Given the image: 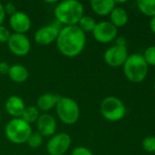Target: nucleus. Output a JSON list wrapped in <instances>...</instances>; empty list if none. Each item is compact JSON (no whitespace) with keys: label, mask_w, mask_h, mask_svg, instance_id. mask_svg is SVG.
Segmentation results:
<instances>
[{"label":"nucleus","mask_w":155,"mask_h":155,"mask_svg":"<svg viewBox=\"0 0 155 155\" xmlns=\"http://www.w3.org/2000/svg\"><path fill=\"white\" fill-rule=\"evenodd\" d=\"M56 45L58 51L67 57L78 56L86 45V35L78 25L63 26L59 31Z\"/></svg>","instance_id":"obj_1"},{"label":"nucleus","mask_w":155,"mask_h":155,"mask_svg":"<svg viewBox=\"0 0 155 155\" xmlns=\"http://www.w3.org/2000/svg\"><path fill=\"white\" fill-rule=\"evenodd\" d=\"M56 20L63 26L77 25L84 15L83 5L77 0H66L59 2L54 9Z\"/></svg>","instance_id":"obj_2"},{"label":"nucleus","mask_w":155,"mask_h":155,"mask_svg":"<svg viewBox=\"0 0 155 155\" xmlns=\"http://www.w3.org/2000/svg\"><path fill=\"white\" fill-rule=\"evenodd\" d=\"M123 72L126 78L132 83H142L147 76L148 64L143 55L133 54L128 56L123 64Z\"/></svg>","instance_id":"obj_3"},{"label":"nucleus","mask_w":155,"mask_h":155,"mask_svg":"<svg viewBox=\"0 0 155 155\" xmlns=\"http://www.w3.org/2000/svg\"><path fill=\"white\" fill-rule=\"evenodd\" d=\"M5 134L11 143L22 144L27 142L32 134V128L21 118H14L5 125Z\"/></svg>","instance_id":"obj_4"},{"label":"nucleus","mask_w":155,"mask_h":155,"mask_svg":"<svg viewBox=\"0 0 155 155\" xmlns=\"http://www.w3.org/2000/svg\"><path fill=\"white\" fill-rule=\"evenodd\" d=\"M56 112L59 120L68 125L76 124L79 118L80 110L77 102L70 97H61L57 103Z\"/></svg>","instance_id":"obj_5"},{"label":"nucleus","mask_w":155,"mask_h":155,"mask_svg":"<svg viewBox=\"0 0 155 155\" xmlns=\"http://www.w3.org/2000/svg\"><path fill=\"white\" fill-rule=\"evenodd\" d=\"M100 114L108 121L117 122L122 120L126 114L124 104L117 97L109 96L100 104Z\"/></svg>","instance_id":"obj_6"},{"label":"nucleus","mask_w":155,"mask_h":155,"mask_svg":"<svg viewBox=\"0 0 155 155\" xmlns=\"http://www.w3.org/2000/svg\"><path fill=\"white\" fill-rule=\"evenodd\" d=\"M63 25L57 20L53 21L50 25L42 26L35 33L34 39L37 44L40 45H48L53 42H56L59 31Z\"/></svg>","instance_id":"obj_7"},{"label":"nucleus","mask_w":155,"mask_h":155,"mask_svg":"<svg viewBox=\"0 0 155 155\" xmlns=\"http://www.w3.org/2000/svg\"><path fill=\"white\" fill-rule=\"evenodd\" d=\"M71 138L66 133L53 135L47 143V151L49 155H63L69 149Z\"/></svg>","instance_id":"obj_8"},{"label":"nucleus","mask_w":155,"mask_h":155,"mask_svg":"<svg viewBox=\"0 0 155 155\" xmlns=\"http://www.w3.org/2000/svg\"><path fill=\"white\" fill-rule=\"evenodd\" d=\"M118 35V29L109 21H102L97 23L92 35L96 41L101 44H107L113 41Z\"/></svg>","instance_id":"obj_9"},{"label":"nucleus","mask_w":155,"mask_h":155,"mask_svg":"<svg viewBox=\"0 0 155 155\" xmlns=\"http://www.w3.org/2000/svg\"><path fill=\"white\" fill-rule=\"evenodd\" d=\"M8 49L17 56L26 55L31 49V43L28 37L23 34H12L7 41Z\"/></svg>","instance_id":"obj_10"},{"label":"nucleus","mask_w":155,"mask_h":155,"mask_svg":"<svg viewBox=\"0 0 155 155\" xmlns=\"http://www.w3.org/2000/svg\"><path fill=\"white\" fill-rule=\"evenodd\" d=\"M128 49L126 46L113 45L106 50L104 53V61L111 67H120L123 66L128 58Z\"/></svg>","instance_id":"obj_11"},{"label":"nucleus","mask_w":155,"mask_h":155,"mask_svg":"<svg viewBox=\"0 0 155 155\" xmlns=\"http://www.w3.org/2000/svg\"><path fill=\"white\" fill-rule=\"evenodd\" d=\"M9 25L16 34L25 35L31 27V19L26 13L16 11L9 16Z\"/></svg>","instance_id":"obj_12"},{"label":"nucleus","mask_w":155,"mask_h":155,"mask_svg":"<svg viewBox=\"0 0 155 155\" xmlns=\"http://www.w3.org/2000/svg\"><path fill=\"white\" fill-rule=\"evenodd\" d=\"M37 133L40 134L43 137L53 136L57 130V122L56 119L48 114H43L39 115L37 120Z\"/></svg>","instance_id":"obj_13"},{"label":"nucleus","mask_w":155,"mask_h":155,"mask_svg":"<svg viewBox=\"0 0 155 155\" xmlns=\"http://www.w3.org/2000/svg\"><path fill=\"white\" fill-rule=\"evenodd\" d=\"M5 108L9 115L13 116L14 118H20L26 108V104L21 97L17 95H12L5 101Z\"/></svg>","instance_id":"obj_14"},{"label":"nucleus","mask_w":155,"mask_h":155,"mask_svg":"<svg viewBox=\"0 0 155 155\" xmlns=\"http://www.w3.org/2000/svg\"><path fill=\"white\" fill-rule=\"evenodd\" d=\"M60 96L55 94L47 93L40 95L37 101V108L42 112H48L52 108L56 107Z\"/></svg>","instance_id":"obj_15"},{"label":"nucleus","mask_w":155,"mask_h":155,"mask_svg":"<svg viewBox=\"0 0 155 155\" xmlns=\"http://www.w3.org/2000/svg\"><path fill=\"white\" fill-rule=\"evenodd\" d=\"M7 75L12 82L16 84H23L28 79L29 73H28V70L24 65L13 64V65H10Z\"/></svg>","instance_id":"obj_16"},{"label":"nucleus","mask_w":155,"mask_h":155,"mask_svg":"<svg viewBox=\"0 0 155 155\" xmlns=\"http://www.w3.org/2000/svg\"><path fill=\"white\" fill-rule=\"evenodd\" d=\"M90 6L93 12L100 16L108 15L116 6L113 0H92L90 2Z\"/></svg>","instance_id":"obj_17"},{"label":"nucleus","mask_w":155,"mask_h":155,"mask_svg":"<svg viewBox=\"0 0 155 155\" xmlns=\"http://www.w3.org/2000/svg\"><path fill=\"white\" fill-rule=\"evenodd\" d=\"M110 15H111V23L116 27L124 26L129 19L127 11L121 6H115Z\"/></svg>","instance_id":"obj_18"},{"label":"nucleus","mask_w":155,"mask_h":155,"mask_svg":"<svg viewBox=\"0 0 155 155\" xmlns=\"http://www.w3.org/2000/svg\"><path fill=\"white\" fill-rule=\"evenodd\" d=\"M137 6L143 15L150 17L155 16V0H139Z\"/></svg>","instance_id":"obj_19"},{"label":"nucleus","mask_w":155,"mask_h":155,"mask_svg":"<svg viewBox=\"0 0 155 155\" xmlns=\"http://www.w3.org/2000/svg\"><path fill=\"white\" fill-rule=\"evenodd\" d=\"M38 117H39V110L36 106H27L25 108L20 118L24 120L26 123H27L28 124H30L32 123L37 122Z\"/></svg>","instance_id":"obj_20"},{"label":"nucleus","mask_w":155,"mask_h":155,"mask_svg":"<svg viewBox=\"0 0 155 155\" xmlns=\"http://www.w3.org/2000/svg\"><path fill=\"white\" fill-rule=\"evenodd\" d=\"M96 21L93 17L90 15H83L81 19L78 23V26L84 32V33H92L95 28Z\"/></svg>","instance_id":"obj_21"},{"label":"nucleus","mask_w":155,"mask_h":155,"mask_svg":"<svg viewBox=\"0 0 155 155\" xmlns=\"http://www.w3.org/2000/svg\"><path fill=\"white\" fill-rule=\"evenodd\" d=\"M43 136L38 133H32L26 143L30 148H39L43 144Z\"/></svg>","instance_id":"obj_22"},{"label":"nucleus","mask_w":155,"mask_h":155,"mask_svg":"<svg viewBox=\"0 0 155 155\" xmlns=\"http://www.w3.org/2000/svg\"><path fill=\"white\" fill-rule=\"evenodd\" d=\"M144 60L147 63V64H151L155 66V45L148 47L143 54Z\"/></svg>","instance_id":"obj_23"},{"label":"nucleus","mask_w":155,"mask_h":155,"mask_svg":"<svg viewBox=\"0 0 155 155\" xmlns=\"http://www.w3.org/2000/svg\"><path fill=\"white\" fill-rule=\"evenodd\" d=\"M143 148L144 151L148 153H154L155 152V137L154 136H148L144 138L143 141Z\"/></svg>","instance_id":"obj_24"},{"label":"nucleus","mask_w":155,"mask_h":155,"mask_svg":"<svg viewBox=\"0 0 155 155\" xmlns=\"http://www.w3.org/2000/svg\"><path fill=\"white\" fill-rule=\"evenodd\" d=\"M11 34L9 30L3 25H0V43H7Z\"/></svg>","instance_id":"obj_25"},{"label":"nucleus","mask_w":155,"mask_h":155,"mask_svg":"<svg viewBox=\"0 0 155 155\" xmlns=\"http://www.w3.org/2000/svg\"><path fill=\"white\" fill-rule=\"evenodd\" d=\"M70 155H93L92 152L86 148V147H82V146H79V147H76Z\"/></svg>","instance_id":"obj_26"},{"label":"nucleus","mask_w":155,"mask_h":155,"mask_svg":"<svg viewBox=\"0 0 155 155\" xmlns=\"http://www.w3.org/2000/svg\"><path fill=\"white\" fill-rule=\"evenodd\" d=\"M4 9H5V15H12L13 14H15L16 12V5L13 3H6L5 5H4Z\"/></svg>","instance_id":"obj_27"},{"label":"nucleus","mask_w":155,"mask_h":155,"mask_svg":"<svg viewBox=\"0 0 155 155\" xmlns=\"http://www.w3.org/2000/svg\"><path fill=\"white\" fill-rule=\"evenodd\" d=\"M10 65L8 63L6 62H0V74L5 75L7 74L8 71H9Z\"/></svg>","instance_id":"obj_28"},{"label":"nucleus","mask_w":155,"mask_h":155,"mask_svg":"<svg viewBox=\"0 0 155 155\" xmlns=\"http://www.w3.org/2000/svg\"><path fill=\"white\" fill-rule=\"evenodd\" d=\"M116 45H118V46H126V39L123 37V36H119V37H116Z\"/></svg>","instance_id":"obj_29"},{"label":"nucleus","mask_w":155,"mask_h":155,"mask_svg":"<svg viewBox=\"0 0 155 155\" xmlns=\"http://www.w3.org/2000/svg\"><path fill=\"white\" fill-rule=\"evenodd\" d=\"M5 18V9H4V5L0 3V25L3 24Z\"/></svg>","instance_id":"obj_30"},{"label":"nucleus","mask_w":155,"mask_h":155,"mask_svg":"<svg viewBox=\"0 0 155 155\" xmlns=\"http://www.w3.org/2000/svg\"><path fill=\"white\" fill-rule=\"evenodd\" d=\"M150 27H151L152 31L153 32V34H155V16L152 17V19L150 21Z\"/></svg>","instance_id":"obj_31"},{"label":"nucleus","mask_w":155,"mask_h":155,"mask_svg":"<svg viewBox=\"0 0 155 155\" xmlns=\"http://www.w3.org/2000/svg\"><path fill=\"white\" fill-rule=\"evenodd\" d=\"M153 88H154V91H155V81H154V84H153Z\"/></svg>","instance_id":"obj_32"},{"label":"nucleus","mask_w":155,"mask_h":155,"mask_svg":"<svg viewBox=\"0 0 155 155\" xmlns=\"http://www.w3.org/2000/svg\"><path fill=\"white\" fill-rule=\"evenodd\" d=\"M0 121H1V112H0Z\"/></svg>","instance_id":"obj_33"}]
</instances>
